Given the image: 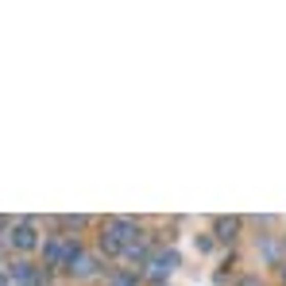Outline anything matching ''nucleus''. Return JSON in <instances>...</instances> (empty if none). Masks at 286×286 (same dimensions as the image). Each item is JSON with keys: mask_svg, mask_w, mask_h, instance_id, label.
<instances>
[{"mask_svg": "<svg viewBox=\"0 0 286 286\" xmlns=\"http://www.w3.org/2000/svg\"><path fill=\"white\" fill-rule=\"evenodd\" d=\"M12 240H16V248H24V252H27V248H35V228L31 225H19L16 232H12Z\"/></svg>", "mask_w": 286, "mask_h": 286, "instance_id": "1", "label": "nucleus"}]
</instances>
